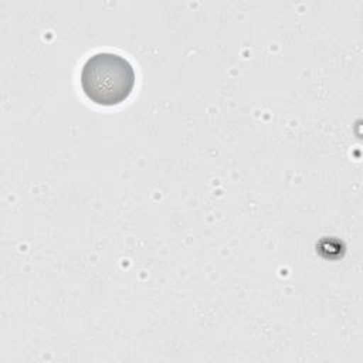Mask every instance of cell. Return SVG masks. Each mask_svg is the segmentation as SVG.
Listing matches in <instances>:
<instances>
[{
	"instance_id": "6da1fadb",
	"label": "cell",
	"mask_w": 363,
	"mask_h": 363,
	"mask_svg": "<svg viewBox=\"0 0 363 363\" xmlns=\"http://www.w3.org/2000/svg\"><path fill=\"white\" fill-rule=\"evenodd\" d=\"M135 78L132 64L125 57L108 51L91 55L79 75L84 94L102 106L123 102L135 86Z\"/></svg>"
}]
</instances>
